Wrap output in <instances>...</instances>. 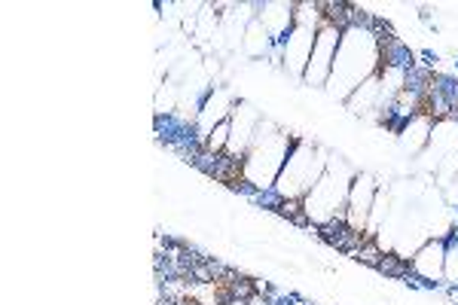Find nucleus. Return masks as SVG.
<instances>
[{
  "mask_svg": "<svg viewBox=\"0 0 458 305\" xmlns=\"http://www.w3.org/2000/svg\"><path fill=\"white\" fill-rule=\"evenodd\" d=\"M232 111H236V101L227 89H214L208 92L205 101H202L199 107V116H196V128H199V137L205 141V137L214 132V126H221V122H227Z\"/></svg>",
  "mask_w": 458,
  "mask_h": 305,
  "instance_id": "nucleus-12",
  "label": "nucleus"
},
{
  "mask_svg": "<svg viewBox=\"0 0 458 305\" xmlns=\"http://www.w3.org/2000/svg\"><path fill=\"white\" fill-rule=\"evenodd\" d=\"M449 287H458V227L446 235V275H443Z\"/></svg>",
  "mask_w": 458,
  "mask_h": 305,
  "instance_id": "nucleus-16",
  "label": "nucleus"
},
{
  "mask_svg": "<svg viewBox=\"0 0 458 305\" xmlns=\"http://www.w3.org/2000/svg\"><path fill=\"white\" fill-rule=\"evenodd\" d=\"M348 111L352 113H370V111H379V74L370 77L367 83L358 86V89L348 95Z\"/></svg>",
  "mask_w": 458,
  "mask_h": 305,
  "instance_id": "nucleus-14",
  "label": "nucleus"
},
{
  "mask_svg": "<svg viewBox=\"0 0 458 305\" xmlns=\"http://www.w3.org/2000/svg\"><path fill=\"white\" fill-rule=\"evenodd\" d=\"M242 49H245V53H248V55H254V58H260V55H272L275 43H272V37H269V34H266V28L257 21V16H254V19L248 21V31H245V43H242Z\"/></svg>",
  "mask_w": 458,
  "mask_h": 305,
  "instance_id": "nucleus-15",
  "label": "nucleus"
},
{
  "mask_svg": "<svg viewBox=\"0 0 458 305\" xmlns=\"http://www.w3.org/2000/svg\"><path fill=\"white\" fill-rule=\"evenodd\" d=\"M290 150H294V137L281 126H275L272 120H260L254 144L242 162V180L251 184L257 193L275 190V180H279L281 169H285Z\"/></svg>",
  "mask_w": 458,
  "mask_h": 305,
  "instance_id": "nucleus-2",
  "label": "nucleus"
},
{
  "mask_svg": "<svg viewBox=\"0 0 458 305\" xmlns=\"http://www.w3.org/2000/svg\"><path fill=\"white\" fill-rule=\"evenodd\" d=\"M321 6L318 4H296L294 10V31L287 34V40L281 46L272 49V58L287 70L290 77L303 79L305 68H309V58L312 49H315V37H318V28L324 25Z\"/></svg>",
  "mask_w": 458,
  "mask_h": 305,
  "instance_id": "nucleus-5",
  "label": "nucleus"
},
{
  "mask_svg": "<svg viewBox=\"0 0 458 305\" xmlns=\"http://www.w3.org/2000/svg\"><path fill=\"white\" fill-rule=\"evenodd\" d=\"M260 116L257 111H254L251 104H245V101H238L236 111H232L229 116V144H227V156L232 159V162L242 165L245 156H248L251 144H254V135H257V126H260Z\"/></svg>",
  "mask_w": 458,
  "mask_h": 305,
  "instance_id": "nucleus-8",
  "label": "nucleus"
},
{
  "mask_svg": "<svg viewBox=\"0 0 458 305\" xmlns=\"http://www.w3.org/2000/svg\"><path fill=\"white\" fill-rule=\"evenodd\" d=\"M354 171L346 159L330 156L327 159V171L321 174L312 193L303 199V217L315 227H327L333 220H343L346 223V202L348 193H352L354 184Z\"/></svg>",
  "mask_w": 458,
  "mask_h": 305,
  "instance_id": "nucleus-3",
  "label": "nucleus"
},
{
  "mask_svg": "<svg viewBox=\"0 0 458 305\" xmlns=\"http://www.w3.org/2000/svg\"><path fill=\"white\" fill-rule=\"evenodd\" d=\"M294 10L296 4H285V0H266L257 6V21L266 28V34L272 37L275 46L287 40V34L294 31Z\"/></svg>",
  "mask_w": 458,
  "mask_h": 305,
  "instance_id": "nucleus-11",
  "label": "nucleus"
},
{
  "mask_svg": "<svg viewBox=\"0 0 458 305\" xmlns=\"http://www.w3.org/2000/svg\"><path fill=\"white\" fill-rule=\"evenodd\" d=\"M376 193H379V180H376L373 174H370V171L354 174L352 193H348V202H346V227L352 232H358V235H361V232H367L370 210H373Z\"/></svg>",
  "mask_w": 458,
  "mask_h": 305,
  "instance_id": "nucleus-7",
  "label": "nucleus"
},
{
  "mask_svg": "<svg viewBox=\"0 0 458 305\" xmlns=\"http://www.w3.org/2000/svg\"><path fill=\"white\" fill-rule=\"evenodd\" d=\"M412 272L431 287L443 284V275H446V235H431L421 242V248L412 253Z\"/></svg>",
  "mask_w": 458,
  "mask_h": 305,
  "instance_id": "nucleus-10",
  "label": "nucleus"
},
{
  "mask_svg": "<svg viewBox=\"0 0 458 305\" xmlns=\"http://www.w3.org/2000/svg\"><path fill=\"white\" fill-rule=\"evenodd\" d=\"M339 40H343V25H337L330 16H324V25L318 28V37H315V49H312L309 58V68H305L303 83L305 86H327L333 70V62H337V49Z\"/></svg>",
  "mask_w": 458,
  "mask_h": 305,
  "instance_id": "nucleus-6",
  "label": "nucleus"
},
{
  "mask_svg": "<svg viewBox=\"0 0 458 305\" xmlns=\"http://www.w3.org/2000/svg\"><path fill=\"white\" fill-rule=\"evenodd\" d=\"M223 305H248V300H229V302H223Z\"/></svg>",
  "mask_w": 458,
  "mask_h": 305,
  "instance_id": "nucleus-17",
  "label": "nucleus"
},
{
  "mask_svg": "<svg viewBox=\"0 0 458 305\" xmlns=\"http://www.w3.org/2000/svg\"><path fill=\"white\" fill-rule=\"evenodd\" d=\"M431 128H434V116L431 113H416L404 122L401 128V147L412 156H419L421 150L428 147V137H431Z\"/></svg>",
  "mask_w": 458,
  "mask_h": 305,
  "instance_id": "nucleus-13",
  "label": "nucleus"
},
{
  "mask_svg": "<svg viewBox=\"0 0 458 305\" xmlns=\"http://www.w3.org/2000/svg\"><path fill=\"white\" fill-rule=\"evenodd\" d=\"M382 70V37L370 25H346L343 40L337 49V62H333L330 79H327V92L339 101H348L358 86L367 83Z\"/></svg>",
  "mask_w": 458,
  "mask_h": 305,
  "instance_id": "nucleus-1",
  "label": "nucleus"
},
{
  "mask_svg": "<svg viewBox=\"0 0 458 305\" xmlns=\"http://www.w3.org/2000/svg\"><path fill=\"white\" fill-rule=\"evenodd\" d=\"M327 152L321 144L315 141H294L285 169H281L279 180H275V195L281 202H303L312 193V186L321 180V174L327 171Z\"/></svg>",
  "mask_w": 458,
  "mask_h": 305,
  "instance_id": "nucleus-4",
  "label": "nucleus"
},
{
  "mask_svg": "<svg viewBox=\"0 0 458 305\" xmlns=\"http://www.w3.org/2000/svg\"><path fill=\"white\" fill-rule=\"evenodd\" d=\"M458 150V120L455 116H443V120H434L431 137H428V147L419 152V165L428 171H437L440 162L446 156H453Z\"/></svg>",
  "mask_w": 458,
  "mask_h": 305,
  "instance_id": "nucleus-9",
  "label": "nucleus"
}]
</instances>
